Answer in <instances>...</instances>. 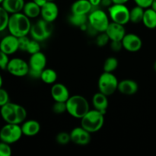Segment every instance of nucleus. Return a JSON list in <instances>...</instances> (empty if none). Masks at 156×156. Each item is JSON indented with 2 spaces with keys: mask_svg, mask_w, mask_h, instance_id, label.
<instances>
[{
  "mask_svg": "<svg viewBox=\"0 0 156 156\" xmlns=\"http://www.w3.org/2000/svg\"><path fill=\"white\" fill-rule=\"evenodd\" d=\"M31 25L30 18L21 12L10 15L7 29L9 34L17 37H21L27 36L30 34Z\"/></svg>",
  "mask_w": 156,
  "mask_h": 156,
  "instance_id": "nucleus-1",
  "label": "nucleus"
},
{
  "mask_svg": "<svg viewBox=\"0 0 156 156\" xmlns=\"http://www.w3.org/2000/svg\"><path fill=\"white\" fill-rule=\"evenodd\" d=\"M0 115L6 123L21 125L27 118V113L23 106L9 101L0 108Z\"/></svg>",
  "mask_w": 156,
  "mask_h": 156,
  "instance_id": "nucleus-2",
  "label": "nucleus"
},
{
  "mask_svg": "<svg viewBox=\"0 0 156 156\" xmlns=\"http://www.w3.org/2000/svg\"><path fill=\"white\" fill-rule=\"evenodd\" d=\"M89 110V102L82 95L74 94L66 101V112L74 118L81 120Z\"/></svg>",
  "mask_w": 156,
  "mask_h": 156,
  "instance_id": "nucleus-3",
  "label": "nucleus"
},
{
  "mask_svg": "<svg viewBox=\"0 0 156 156\" xmlns=\"http://www.w3.org/2000/svg\"><path fill=\"white\" fill-rule=\"evenodd\" d=\"M105 123V114L95 109L89 110L81 119V126L91 133L98 132Z\"/></svg>",
  "mask_w": 156,
  "mask_h": 156,
  "instance_id": "nucleus-4",
  "label": "nucleus"
},
{
  "mask_svg": "<svg viewBox=\"0 0 156 156\" xmlns=\"http://www.w3.org/2000/svg\"><path fill=\"white\" fill-rule=\"evenodd\" d=\"M53 32V23L48 22L41 18L37 21L34 24H32L30 34L32 39L36 40L39 42H44L51 36Z\"/></svg>",
  "mask_w": 156,
  "mask_h": 156,
  "instance_id": "nucleus-5",
  "label": "nucleus"
},
{
  "mask_svg": "<svg viewBox=\"0 0 156 156\" xmlns=\"http://www.w3.org/2000/svg\"><path fill=\"white\" fill-rule=\"evenodd\" d=\"M88 22L98 33L105 32L110 24L109 15L100 9H92L88 15Z\"/></svg>",
  "mask_w": 156,
  "mask_h": 156,
  "instance_id": "nucleus-6",
  "label": "nucleus"
},
{
  "mask_svg": "<svg viewBox=\"0 0 156 156\" xmlns=\"http://www.w3.org/2000/svg\"><path fill=\"white\" fill-rule=\"evenodd\" d=\"M119 81L113 73L104 72L98 82L99 91L107 96H111L117 91Z\"/></svg>",
  "mask_w": 156,
  "mask_h": 156,
  "instance_id": "nucleus-7",
  "label": "nucleus"
},
{
  "mask_svg": "<svg viewBox=\"0 0 156 156\" xmlns=\"http://www.w3.org/2000/svg\"><path fill=\"white\" fill-rule=\"evenodd\" d=\"M47 62V60L45 54L41 51L30 55L28 61L29 67H30L28 76H30L32 79H41V73L46 68Z\"/></svg>",
  "mask_w": 156,
  "mask_h": 156,
  "instance_id": "nucleus-8",
  "label": "nucleus"
},
{
  "mask_svg": "<svg viewBox=\"0 0 156 156\" xmlns=\"http://www.w3.org/2000/svg\"><path fill=\"white\" fill-rule=\"evenodd\" d=\"M23 136L21 125L6 123L0 129V141L13 144L21 140Z\"/></svg>",
  "mask_w": 156,
  "mask_h": 156,
  "instance_id": "nucleus-9",
  "label": "nucleus"
},
{
  "mask_svg": "<svg viewBox=\"0 0 156 156\" xmlns=\"http://www.w3.org/2000/svg\"><path fill=\"white\" fill-rule=\"evenodd\" d=\"M108 15L113 22L123 25L129 22V9L126 4H113L108 8Z\"/></svg>",
  "mask_w": 156,
  "mask_h": 156,
  "instance_id": "nucleus-10",
  "label": "nucleus"
},
{
  "mask_svg": "<svg viewBox=\"0 0 156 156\" xmlns=\"http://www.w3.org/2000/svg\"><path fill=\"white\" fill-rule=\"evenodd\" d=\"M28 62L21 58H13L10 59L7 66V70L9 73L16 77H24L27 76L29 73Z\"/></svg>",
  "mask_w": 156,
  "mask_h": 156,
  "instance_id": "nucleus-11",
  "label": "nucleus"
},
{
  "mask_svg": "<svg viewBox=\"0 0 156 156\" xmlns=\"http://www.w3.org/2000/svg\"><path fill=\"white\" fill-rule=\"evenodd\" d=\"M70 137H71V142L77 146H87L91 143V133L82 127V126H77L73 128L71 130Z\"/></svg>",
  "mask_w": 156,
  "mask_h": 156,
  "instance_id": "nucleus-12",
  "label": "nucleus"
},
{
  "mask_svg": "<svg viewBox=\"0 0 156 156\" xmlns=\"http://www.w3.org/2000/svg\"><path fill=\"white\" fill-rule=\"evenodd\" d=\"M121 42L123 48L131 53L139 51L143 47V41L140 37L133 33L126 34Z\"/></svg>",
  "mask_w": 156,
  "mask_h": 156,
  "instance_id": "nucleus-13",
  "label": "nucleus"
},
{
  "mask_svg": "<svg viewBox=\"0 0 156 156\" xmlns=\"http://www.w3.org/2000/svg\"><path fill=\"white\" fill-rule=\"evenodd\" d=\"M0 50L9 56L14 54L19 50L18 37L9 34L0 41Z\"/></svg>",
  "mask_w": 156,
  "mask_h": 156,
  "instance_id": "nucleus-14",
  "label": "nucleus"
},
{
  "mask_svg": "<svg viewBox=\"0 0 156 156\" xmlns=\"http://www.w3.org/2000/svg\"><path fill=\"white\" fill-rule=\"evenodd\" d=\"M59 15V8L54 1H48L41 7V18L48 22L53 23Z\"/></svg>",
  "mask_w": 156,
  "mask_h": 156,
  "instance_id": "nucleus-15",
  "label": "nucleus"
},
{
  "mask_svg": "<svg viewBox=\"0 0 156 156\" xmlns=\"http://www.w3.org/2000/svg\"><path fill=\"white\" fill-rule=\"evenodd\" d=\"M50 94L54 101L66 102L70 97L68 88L63 84L56 82L52 85Z\"/></svg>",
  "mask_w": 156,
  "mask_h": 156,
  "instance_id": "nucleus-16",
  "label": "nucleus"
},
{
  "mask_svg": "<svg viewBox=\"0 0 156 156\" xmlns=\"http://www.w3.org/2000/svg\"><path fill=\"white\" fill-rule=\"evenodd\" d=\"M108 36L109 37L110 41H121L123 37L126 34V29L124 25L118 24V23L111 21L105 30Z\"/></svg>",
  "mask_w": 156,
  "mask_h": 156,
  "instance_id": "nucleus-17",
  "label": "nucleus"
},
{
  "mask_svg": "<svg viewBox=\"0 0 156 156\" xmlns=\"http://www.w3.org/2000/svg\"><path fill=\"white\" fill-rule=\"evenodd\" d=\"M139 85L136 81L132 79H123L118 83L117 91L124 95H133L138 91Z\"/></svg>",
  "mask_w": 156,
  "mask_h": 156,
  "instance_id": "nucleus-18",
  "label": "nucleus"
},
{
  "mask_svg": "<svg viewBox=\"0 0 156 156\" xmlns=\"http://www.w3.org/2000/svg\"><path fill=\"white\" fill-rule=\"evenodd\" d=\"M23 135L26 136H34L41 131V124L35 120H24L21 124Z\"/></svg>",
  "mask_w": 156,
  "mask_h": 156,
  "instance_id": "nucleus-19",
  "label": "nucleus"
},
{
  "mask_svg": "<svg viewBox=\"0 0 156 156\" xmlns=\"http://www.w3.org/2000/svg\"><path fill=\"white\" fill-rule=\"evenodd\" d=\"M108 97V96L100 91L95 93L92 97V105L94 109L103 113L104 114H106L109 105Z\"/></svg>",
  "mask_w": 156,
  "mask_h": 156,
  "instance_id": "nucleus-20",
  "label": "nucleus"
},
{
  "mask_svg": "<svg viewBox=\"0 0 156 156\" xmlns=\"http://www.w3.org/2000/svg\"><path fill=\"white\" fill-rule=\"evenodd\" d=\"M93 9L88 0H76L71 6V13L88 15Z\"/></svg>",
  "mask_w": 156,
  "mask_h": 156,
  "instance_id": "nucleus-21",
  "label": "nucleus"
},
{
  "mask_svg": "<svg viewBox=\"0 0 156 156\" xmlns=\"http://www.w3.org/2000/svg\"><path fill=\"white\" fill-rule=\"evenodd\" d=\"M24 4H25L24 0H4L1 5L10 15H12L22 12Z\"/></svg>",
  "mask_w": 156,
  "mask_h": 156,
  "instance_id": "nucleus-22",
  "label": "nucleus"
},
{
  "mask_svg": "<svg viewBox=\"0 0 156 156\" xmlns=\"http://www.w3.org/2000/svg\"><path fill=\"white\" fill-rule=\"evenodd\" d=\"M142 23L149 29L156 28V12L151 7L145 9Z\"/></svg>",
  "mask_w": 156,
  "mask_h": 156,
  "instance_id": "nucleus-23",
  "label": "nucleus"
},
{
  "mask_svg": "<svg viewBox=\"0 0 156 156\" xmlns=\"http://www.w3.org/2000/svg\"><path fill=\"white\" fill-rule=\"evenodd\" d=\"M41 7L37 5L34 2L30 1L25 2L22 12L30 19H33L41 15Z\"/></svg>",
  "mask_w": 156,
  "mask_h": 156,
  "instance_id": "nucleus-24",
  "label": "nucleus"
},
{
  "mask_svg": "<svg viewBox=\"0 0 156 156\" xmlns=\"http://www.w3.org/2000/svg\"><path fill=\"white\" fill-rule=\"evenodd\" d=\"M40 79L47 85H53L57 80V73L53 69L45 68L41 73Z\"/></svg>",
  "mask_w": 156,
  "mask_h": 156,
  "instance_id": "nucleus-25",
  "label": "nucleus"
},
{
  "mask_svg": "<svg viewBox=\"0 0 156 156\" xmlns=\"http://www.w3.org/2000/svg\"><path fill=\"white\" fill-rule=\"evenodd\" d=\"M145 9H143L136 5L135 7L129 10V22H132L133 24H139L142 22Z\"/></svg>",
  "mask_w": 156,
  "mask_h": 156,
  "instance_id": "nucleus-26",
  "label": "nucleus"
},
{
  "mask_svg": "<svg viewBox=\"0 0 156 156\" xmlns=\"http://www.w3.org/2000/svg\"><path fill=\"white\" fill-rule=\"evenodd\" d=\"M69 21L72 25L81 27L84 24L88 23V15L71 13V15L69 17Z\"/></svg>",
  "mask_w": 156,
  "mask_h": 156,
  "instance_id": "nucleus-27",
  "label": "nucleus"
},
{
  "mask_svg": "<svg viewBox=\"0 0 156 156\" xmlns=\"http://www.w3.org/2000/svg\"><path fill=\"white\" fill-rule=\"evenodd\" d=\"M119 65V62L117 59L114 56H110L107 58L106 60L105 61L103 65L104 72L107 73H114L117 69Z\"/></svg>",
  "mask_w": 156,
  "mask_h": 156,
  "instance_id": "nucleus-28",
  "label": "nucleus"
},
{
  "mask_svg": "<svg viewBox=\"0 0 156 156\" xmlns=\"http://www.w3.org/2000/svg\"><path fill=\"white\" fill-rule=\"evenodd\" d=\"M10 14L0 5V32L7 29Z\"/></svg>",
  "mask_w": 156,
  "mask_h": 156,
  "instance_id": "nucleus-29",
  "label": "nucleus"
},
{
  "mask_svg": "<svg viewBox=\"0 0 156 156\" xmlns=\"http://www.w3.org/2000/svg\"><path fill=\"white\" fill-rule=\"evenodd\" d=\"M56 141L60 146H66L71 142L70 133L66 132H60L56 135Z\"/></svg>",
  "mask_w": 156,
  "mask_h": 156,
  "instance_id": "nucleus-30",
  "label": "nucleus"
},
{
  "mask_svg": "<svg viewBox=\"0 0 156 156\" xmlns=\"http://www.w3.org/2000/svg\"><path fill=\"white\" fill-rule=\"evenodd\" d=\"M109 41H111L109 37L108 36V34H107L105 31L101 32V33H98L96 35L95 44L99 47H103L106 46L109 43Z\"/></svg>",
  "mask_w": 156,
  "mask_h": 156,
  "instance_id": "nucleus-31",
  "label": "nucleus"
},
{
  "mask_svg": "<svg viewBox=\"0 0 156 156\" xmlns=\"http://www.w3.org/2000/svg\"><path fill=\"white\" fill-rule=\"evenodd\" d=\"M40 51H41V42L34 39L30 40L27 45L26 52L30 55H32Z\"/></svg>",
  "mask_w": 156,
  "mask_h": 156,
  "instance_id": "nucleus-32",
  "label": "nucleus"
},
{
  "mask_svg": "<svg viewBox=\"0 0 156 156\" xmlns=\"http://www.w3.org/2000/svg\"><path fill=\"white\" fill-rule=\"evenodd\" d=\"M52 111L56 114H62L66 112V102L55 101L52 107Z\"/></svg>",
  "mask_w": 156,
  "mask_h": 156,
  "instance_id": "nucleus-33",
  "label": "nucleus"
},
{
  "mask_svg": "<svg viewBox=\"0 0 156 156\" xmlns=\"http://www.w3.org/2000/svg\"><path fill=\"white\" fill-rule=\"evenodd\" d=\"M12 151L10 144L0 141V156H10Z\"/></svg>",
  "mask_w": 156,
  "mask_h": 156,
  "instance_id": "nucleus-34",
  "label": "nucleus"
},
{
  "mask_svg": "<svg viewBox=\"0 0 156 156\" xmlns=\"http://www.w3.org/2000/svg\"><path fill=\"white\" fill-rule=\"evenodd\" d=\"M9 101H10V98H9V93L2 87V88H0V108L4 106Z\"/></svg>",
  "mask_w": 156,
  "mask_h": 156,
  "instance_id": "nucleus-35",
  "label": "nucleus"
},
{
  "mask_svg": "<svg viewBox=\"0 0 156 156\" xmlns=\"http://www.w3.org/2000/svg\"><path fill=\"white\" fill-rule=\"evenodd\" d=\"M9 60L10 59L9 58V55L0 50V69L2 70H6Z\"/></svg>",
  "mask_w": 156,
  "mask_h": 156,
  "instance_id": "nucleus-36",
  "label": "nucleus"
},
{
  "mask_svg": "<svg viewBox=\"0 0 156 156\" xmlns=\"http://www.w3.org/2000/svg\"><path fill=\"white\" fill-rule=\"evenodd\" d=\"M30 40L29 39L27 36H23L21 37H18V46H19V50L22 51H25L27 50V45Z\"/></svg>",
  "mask_w": 156,
  "mask_h": 156,
  "instance_id": "nucleus-37",
  "label": "nucleus"
},
{
  "mask_svg": "<svg viewBox=\"0 0 156 156\" xmlns=\"http://www.w3.org/2000/svg\"><path fill=\"white\" fill-rule=\"evenodd\" d=\"M133 1L136 5L140 6L143 9H147L151 7L153 0H133Z\"/></svg>",
  "mask_w": 156,
  "mask_h": 156,
  "instance_id": "nucleus-38",
  "label": "nucleus"
},
{
  "mask_svg": "<svg viewBox=\"0 0 156 156\" xmlns=\"http://www.w3.org/2000/svg\"><path fill=\"white\" fill-rule=\"evenodd\" d=\"M111 49L114 52H119L122 50L123 48V44H122L121 41H111Z\"/></svg>",
  "mask_w": 156,
  "mask_h": 156,
  "instance_id": "nucleus-39",
  "label": "nucleus"
},
{
  "mask_svg": "<svg viewBox=\"0 0 156 156\" xmlns=\"http://www.w3.org/2000/svg\"><path fill=\"white\" fill-rule=\"evenodd\" d=\"M114 3H113L112 0H101V5L108 8V9Z\"/></svg>",
  "mask_w": 156,
  "mask_h": 156,
  "instance_id": "nucleus-40",
  "label": "nucleus"
},
{
  "mask_svg": "<svg viewBox=\"0 0 156 156\" xmlns=\"http://www.w3.org/2000/svg\"><path fill=\"white\" fill-rule=\"evenodd\" d=\"M88 1L90 2L93 8L98 7L99 5H101V0H88Z\"/></svg>",
  "mask_w": 156,
  "mask_h": 156,
  "instance_id": "nucleus-41",
  "label": "nucleus"
},
{
  "mask_svg": "<svg viewBox=\"0 0 156 156\" xmlns=\"http://www.w3.org/2000/svg\"><path fill=\"white\" fill-rule=\"evenodd\" d=\"M32 1L34 2L40 7H42V6H44L48 2V0H32Z\"/></svg>",
  "mask_w": 156,
  "mask_h": 156,
  "instance_id": "nucleus-42",
  "label": "nucleus"
},
{
  "mask_svg": "<svg viewBox=\"0 0 156 156\" xmlns=\"http://www.w3.org/2000/svg\"><path fill=\"white\" fill-rule=\"evenodd\" d=\"M114 4H126L129 0H112Z\"/></svg>",
  "mask_w": 156,
  "mask_h": 156,
  "instance_id": "nucleus-43",
  "label": "nucleus"
},
{
  "mask_svg": "<svg viewBox=\"0 0 156 156\" xmlns=\"http://www.w3.org/2000/svg\"><path fill=\"white\" fill-rule=\"evenodd\" d=\"M151 8H152V9H153L156 12V0H153L152 5H151Z\"/></svg>",
  "mask_w": 156,
  "mask_h": 156,
  "instance_id": "nucleus-44",
  "label": "nucleus"
},
{
  "mask_svg": "<svg viewBox=\"0 0 156 156\" xmlns=\"http://www.w3.org/2000/svg\"><path fill=\"white\" fill-rule=\"evenodd\" d=\"M2 84H3V79H2V77L1 74H0V88L2 87Z\"/></svg>",
  "mask_w": 156,
  "mask_h": 156,
  "instance_id": "nucleus-45",
  "label": "nucleus"
},
{
  "mask_svg": "<svg viewBox=\"0 0 156 156\" xmlns=\"http://www.w3.org/2000/svg\"><path fill=\"white\" fill-rule=\"evenodd\" d=\"M153 69H154V70H155V72H156V60L155 61V62H154Z\"/></svg>",
  "mask_w": 156,
  "mask_h": 156,
  "instance_id": "nucleus-46",
  "label": "nucleus"
},
{
  "mask_svg": "<svg viewBox=\"0 0 156 156\" xmlns=\"http://www.w3.org/2000/svg\"><path fill=\"white\" fill-rule=\"evenodd\" d=\"M3 1H4V0H0V5H1Z\"/></svg>",
  "mask_w": 156,
  "mask_h": 156,
  "instance_id": "nucleus-47",
  "label": "nucleus"
},
{
  "mask_svg": "<svg viewBox=\"0 0 156 156\" xmlns=\"http://www.w3.org/2000/svg\"><path fill=\"white\" fill-rule=\"evenodd\" d=\"M48 1H54V0H48Z\"/></svg>",
  "mask_w": 156,
  "mask_h": 156,
  "instance_id": "nucleus-48",
  "label": "nucleus"
}]
</instances>
